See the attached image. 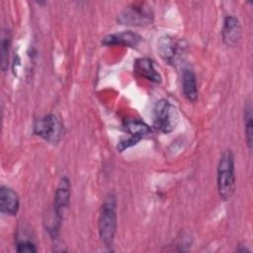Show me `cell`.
Returning <instances> with one entry per match:
<instances>
[{"label":"cell","mask_w":253,"mask_h":253,"mask_svg":"<svg viewBox=\"0 0 253 253\" xmlns=\"http://www.w3.org/2000/svg\"><path fill=\"white\" fill-rule=\"evenodd\" d=\"M142 41V38L131 31H125L121 33L110 34L102 39L104 45H125L128 47H135Z\"/></svg>","instance_id":"9"},{"label":"cell","mask_w":253,"mask_h":253,"mask_svg":"<svg viewBox=\"0 0 253 253\" xmlns=\"http://www.w3.org/2000/svg\"><path fill=\"white\" fill-rule=\"evenodd\" d=\"M153 11L145 3L130 4L125 7L117 17V22L124 26L144 27L153 22Z\"/></svg>","instance_id":"3"},{"label":"cell","mask_w":253,"mask_h":253,"mask_svg":"<svg viewBox=\"0 0 253 253\" xmlns=\"http://www.w3.org/2000/svg\"><path fill=\"white\" fill-rule=\"evenodd\" d=\"M178 123L176 108L166 99H160L153 108V126L163 133L171 132Z\"/></svg>","instance_id":"5"},{"label":"cell","mask_w":253,"mask_h":253,"mask_svg":"<svg viewBox=\"0 0 253 253\" xmlns=\"http://www.w3.org/2000/svg\"><path fill=\"white\" fill-rule=\"evenodd\" d=\"M11 44V36L9 30H4L1 36V69L6 71L9 65V49Z\"/></svg>","instance_id":"15"},{"label":"cell","mask_w":253,"mask_h":253,"mask_svg":"<svg viewBox=\"0 0 253 253\" xmlns=\"http://www.w3.org/2000/svg\"><path fill=\"white\" fill-rule=\"evenodd\" d=\"M182 89L184 96L190 102H196L198 99V87L196 75L191 70H185L182 76Z\"/></svg>","instance_id":"13"},{"label":"cell","mask_w":253,"mask_h":253,"mask_svg":"<svg viewBox=\"0 0 253 253\" xmlns=\"http://www.w3.org/2000/svg\"><path fill=\"white\" fill-rule=\"evenodd\" d=\"M179 47V43L168 35L162 36L157 42V51L160 57L168 64H174L178 56Z\"/></svg>","instance_id":"11"},{"label":"cell","mask_w":253,"mask_h":253,"mask_svg":"<svg viewBox=\"0 0 253 253\" xmlns=\"http://www.w3.org/2000/svg\"><path fill=\"white\" fill-rule=\"evenodd\" d=\"M222 41L228 47H235L239 43L242 36V29L239 20L230 15L226 16L222 27Z\"/></svg>","instance_id":"8"},{"label":"cell","mask_w":253,"mask_h":253,"mask_svg":"<svg viewBox=\"0 0 253 253\" xmlns=\"http://www.w3.org/2000/svg\"><path fill=\"white\" fill-rule=\"evenodd\" d=\"M123 129L128 133V137L122 139L118 143V150L124 151L125 149L137 144L142 138L148 136L152 130L151 127L144 122L137 119H126L123 123Z\"/></svg>","instance_id":"6"},{"label":"cell","mask_w":253,"mask_h":253,"mask_svg":"<svg viewBox=\"0 0 253 253\" xmlns=\"http://www.w3.org/2000/svg\"><path fill=\"white\" fill-rule=\"evenodd\" d=\"M20 201L17 193L7 186L0 187V211L7 215H16L19 211Z\"/></svg>","instance_id":"10"},{"label":"cell","mask_w":253,"mask_h":253,"mask_svg":"<svg viewBox=\"0 0 253 253\" xmlns=\"http://www.w3.org/2000/svg\"><path fill=\"white\" fill-rule=\"evenodd\" d=\"M70 189L71 186L69 180L66 177L61 178L55 191L53 201V214L54 220H56V222H60L62 220L63 215L69 207L71 195Z\"/></svg>","instance_id":"7"},{"label":"cell","mask_w":253,"mask_h":253,"mask_svg":"<svg viewBox=\"0 0 253 253\" xmlns=\"http://www.w3.org/2000/svg\"><path fill=\"white\" fill-rule=\"evenodd\" d=\"M16 250L20 253H23V252L35 253V252H37V247H36L35 243L30 240H21L17 243Z\"/></svg>","instance_id":"16"},{"label":"cell","mask_w":253,"mask_h":253,"mask_svg":"<svg viewBox=\"0 0 253 253\" xmlns=\"http://www.w3.org/2000/svg\"><path fill=\"white\" fill-rule=\"evenodd\" d=\"M62 131L63 126L59 118L54 114H48L38 118L33 126L34 134L52 144H57L59 142Z\"/></svg>","instance_id":"4"},{"label":"cell","mask_w":253,"mask_h":253,"mask_svg":"<svg viewBox=\"0 0 253 253\" xmlns=\"http://www.w3.org/2000/svg\"><path fill=\"white\" fill-rule=\"evenodd\" d=\"M134 72L153 83H160L162 81L161 75L154 68L153 61L147 57H141L135 60L133 66Z\"/></svg>","instance_id":"12"},{"label":"cell","mask_w":253,"mask_h":253,"mask_svg":"<svg viewBox=\"0 0 253 253\" xmlns=\"http://www.w3.org/2000/svg\"><path fill=\"white\" fill-rule=\"evenodd\" d=\"M98 229L101 241L106 246H112L117 231V200L112 193H109L102 203Z\"/></svg>","instance_id":"1"},{"label":"cell","mask_w":253,"mask_h":253,"mask_svg":"<svg viewBox=\"0 0 253 253\" xmlns=\"http://www.w3.org/2000/svg\"><path fill=\"white\" fill-rule=\"evenodd\" d=\"M253 115H252V106L251 103L247 102L244 107V126H245V137L247 141L248 148H252L253 141Z\"/></svg>","instance_id":"14"},{"label":"cell","mask_w":253,"mask_h":253,"mask_svg":"<svg viewBox=\"0 0 253 253\" xmlns=\"http://www.w3.org/2000/svg\"><path fill=\"white\" fill-rule=\"evenodd\" d=\"M235 174L234 157L230 150L224 151L217 165V190L219 197L226 201L229 200L235 192Z\"/></svg>","instance_id":"2"}]
</instances>
